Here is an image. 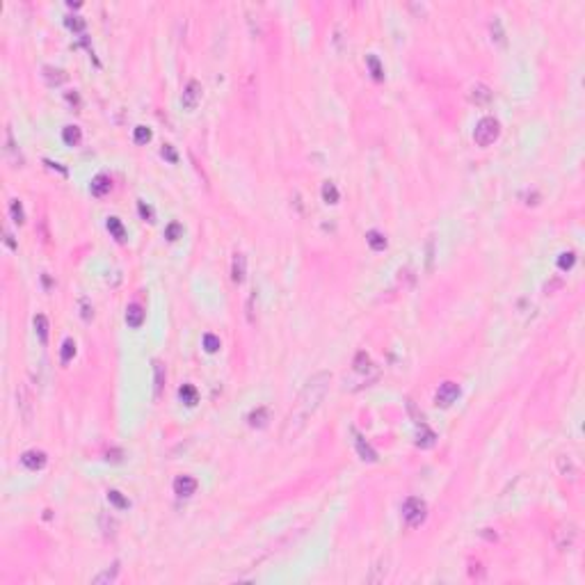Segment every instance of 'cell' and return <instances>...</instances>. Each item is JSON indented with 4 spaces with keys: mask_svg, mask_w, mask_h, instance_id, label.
<instances>
[{
    "mask_svg": "<svg viewBox=\"0 0 585 585\" xmlns=\"http://www.w3.org/2000/svg\"><path fill=\"white\" fill-rule=\"evenodd\" d=\"M329 384H332V373H327V370H320V373L311 375V377L306 380L304 389L300 391L297 400L293 402L290 411L286 414V419H284L281 441H293V439H295L297 434L306 428L309 419L318 411L323 398L327 396Z\"/></svg>",
    "mask_w": 585,
    "mask_h": 585,
    "instance_id": "1",
    "label": "cell"
},
{
    "mask_svg": "<svg viewBox=\"0 0 585 585\" xmlns=\"http://www.w3.org/2000/svg\"><path fill=\"white\" fill-rule=\"evenodd\" d=\"M498 135H501V124H498V119H494V117H483L473 128V142L478 144V147H489V144H494L498 140Z\"/></svg>",
    "mask_w": 585,
    "mask_h": 585,
    "instance_id": "2",
    "label": "cell"
},
{
    "mask_svg": "<svg viewBox=\"0 0 585 585\" xmlns=\"http://www.w3.org/2000/svg\"><path fill=\"white\" fill-rule=\"evenodd\" d=\"M425 517H428V505H425L423 498L419 496L405 498V503H402V519H405V524L409 528H419L425 521Z\"/></svg>",
    "mask_w": 585,
    "mask_h": 585,
    "instance_id": "3",
    "label": "cell"
},
{
    "mask_svg": "<svg viewBox=\"0 0 585 585\" xmlns=\"http://www.w3.org/2000/svg\"><path fill=\"white\" fill-rule=\"evenodd\" d=\"M457 398H460V387L455 382H443L434 396V402H437V407H451Z\"/></svg>",
    "mask_w": 585,
    "mask_h": 585,
    "instance_id": "4",
    "label": "cell"
},
{
    "mask_svg": "<svg viewBox=\"0 0 585 585\" xmlns=\"http://www.w3.org/2000/svg\"><path fill=\"white\" fill-rule=\"evenodd\" d=\"M201 101V85L197 80H190L183 89V96H181V103H183L185 110H194Z\"/></svg>",
    "mask_w": 585,
    "mask_h": 585,
    "instance_id": "5",
    "label": "cell"
},
{
    "mask_svg": "<svg viewBox=\"0 0 585 585\" xmlns=\"http://www.w3.org/2000/svg\"><path fill=\"white\" fill-rule=\"evenodd\" d=\"M556 537H558V548H560V551H569V548L574 546L576 537H578V530H576L574 524H567L558 530Z\"/></svg>",
    "mask_w": 585,
    "mask_h": 585,
    "instance_id": "6",
    "label": "cell"
},
{
    "mask_svg": "<svg viewBox=\"0 0 585 585\" xmlns=\"http://www.w3.org/2000/svg\"><path fill=\"white\" fill-rule=\"evenodd\" d=\"M197 492V480L192 478V475H179V478L174 480V494L176 496H192V494Z\"/></svg>",
    "mask_w": 585,
    "mask_h": 585,
    "instance_id": "7",
    "label": "cell"
},
{
    "mask_svg": "<svg viewBox=\"0 0 585 585\" xmlns=\"http://www.w3.org/2000/svg\"><path fill=\"white\" fill-rule=\"evenodd\" d=\"M469 98H471V103H475V106H489V103H492V98H494V94H492V89H489L487 85L478 83V85H473V87H471Z\"/></svg>",
    "mask_w": 585,
    "mask_h": 585,
    "instance_id": "8",
    "label": "cell"
},
{
    "mask_svg": "<svg viewBox=\"0 0 585 585\" xmlns=\"http://www.w3.org/2000/svg\"><path fill=\"white\" fill-rule=\"evenodd\" d=\"M245 272H247V256H245L243 252H235L233 263H231V279H233L235 284H243Z\"/></svg>",
    "mask_w": 585,
    "mask_h": 585,
    "instance_id": "9",
    "label": "cell"
},
{
    "mask_svg": "<svg viewBox=\"0 0 585 585\" xmlns=\"http://www.w3.org/2000/svg\"><path fill=\"white\" fill-rule=\"evenodd\" d=\"M16 405H19V409H21V416H23V421L28 423L30 419H32V402H30V393H28V389L25 387H21L19 391H16Z\"/></svg>",
    "mask_w": 585,
    "mask_h": 585,
    "instance_id": "10",
    "label": "cell"
},
{
    "mask_svg": "<svg viewBox=\"0 0 585 585\" xmlns=\"http://www.w3.org/2000/svg\"><path fill=\"white\" fill-rule=\"evenodd\" d=\"M352 434H355V446H357V453H359L361 460H364V462H375V460H377V453H375L373 448L364 441V437H361L357 430H352Z\"/></svg>",
    "mask_w": 585,
    "mask_h": 585,
    "instance_id": "11",
    "label": "cell"
},
{
    "mask_svg": "<svg viewBox=\"0 0 585 585\" xmlns=\"http://www.w3.org/2000/svg\"><path fill=\"white\" fill-rule=\"evenodd\" d=\"M21 462H23L28 469L37 471V469H42V466L46 464V453H42V451H28V453H23Z\"/></svg>",
    "mask_w": 585,
    "mask_h": 585,
    "instance_id": "12",
    "label": "cell"
},
{
    "mask_svg": "<svg viewBox=\"0 0 585 585\" xmlns=\"http://www.w3.org/2000/svg\"><path fill=\"white\" fill-rule=\"evenodd\" d=\"M110 188H112V181H110V176H106V174H98L96 179L92 181V194H94V197H103V194H108V192H110Z\"/></svg>",
    "mask_w": 585,
    "mask_h": 585,
    "instance_id": "13",
    "label": "cell"
},
{
    "mask_svg": "<svg viewBox=\"0 0 585 585\" xmlns=\"http://www.w3.org/2000/svg\"><path fill=\"white\" fill-rule=\"evenodd\" d=\"M126 323H128V327H140V325L144 323V311L140 304H130L128 309H126Z\"/></svg>",
    "mask_w": 585,
    "mask_h": 585,
    "instance_id": "14",
    "label": "cell"
},
{
    "mask_svg": "<svg viewBox=\"0 0 585 585\" xmlns=\"http://www.w3.org/2000/svg\"><path fill=\"white\" fill-rule=\"evenodd\" d=\"M558 469H560V473L565 475V478H571V480H574L576 475H578V469H576L574 460H571V457H567V455H560V457H558Z\"/></svg>",
    "mask_w": 585,
    "mask_h": 585,
    "instance_id": "15",
    "label": "cell"
},
{
    "mask_svg": "<svg viewBox=\"0 0 585 585\" xmlns=\"http://www.w3.org/2000/svg\"><path fill=\"white\" fill-rule=\"evenodd\" d=\"M35 329H37V336L42 341V346L48 343V318L44 314H37L35 316Z\"/></svg>",
    "mask_w": 585,
    "mask_h": 585,
    "instance_id": "16",
    "label": "cell"
},
{
    "mask_svg": "<svg viewBox=\"0 0 585 585\" xmlns=\"http://www.w3.org/2000/svg\"><path fill=\"white\" fill-rule=\"evenodd\" d=\"M108 231H110L119 243H124V240H126V229H124V224H121L119 217H108Z\"/></svg>",
    "mask_w": 585,
    "mask_h": 585,
    "instance_id": "17",
    "label": "cell"
},
{
    "mask_svg": "<svg viewBox=\"0 0 585 585\" xmlns=\"http://www.w3.org/2000/svg\"><path fill=\"white\" fill-rule=\"evenodd\" d=\"M249 425H252V428H265L267 425V409L265 407H256V409L249 414Z\"/></svg>",
    "mask_w": 585,
    "mask_h": 585,
    "instance_id": "18",
    "label": "cell"
},
{
    "mask_svg": "<svg viewBox=\"0 0 585 585\" xmlns=\"http://www.w3.org/2000/svg\"><path fill=\"white\" fill-rule=\"evenodd\" d=\"M366 243H368L370 249H375V252H382V249L387 247V238H384L380 231H368V233H366Z\"/></svg>",
    "mask_w": 585,
    "mask_h": 585,
    "instance_id": "19",
    "label": "cell"
},
{
    "mask_svg": "<svg viewBox=\"0 0 585 585\" xmlns=\"http://www.w3.org/2000/svg\"><path fill=\"white\" fill-rule=\"evenodd\" d=\"M62 137H64V142L69 144V147H76V144H80V140H83V133H80L78 126H66V128L62 130Z\"/></svg>",
    "mask_w": 585,
    "mask_h": 585,
    "instance_id": "20",
    "label": "cell"
},
{
    "mask_svg": "<svg viewBox=\"0 0 585 585\" xmlns=\"http://www.w3.org/2000/svg\"><path fill=\"white\" fill-rule=\"evenodd\" d=\"M338 197H341V194H338V188H336V183H332V181H327V183L323 185V199H325V201H327V203H336V201H338Z\"/></svg>",
    "mask_w": 585,
    "mask_h": 585,
    "instance_id": "21",
    "label": "cell"
},
{
    "mask_svg": "<svg viewBox=\"0 0 585 585\" xmlns=\"http://www.w3.org/2000/svg\"><path fill=\"white\" fill-rule=\"evenodd\" d=\"M179 396H181V400H183L185 405H194V402H197V389H194L192 384H183L181 391H179Z\"/></svg>",
    "mask_w": 585,
    "mask_h": 585,
    "instance_id": "22",
    "label": "cell"
},
{
    "mask_svg": "<svg viewBox=\"0 0 585 585\" xmlns=\"http://www.w3.org/2000/svg\"><path fill=\"white\" fill-rule=\"evenodd\" d=\"M492 42L501 44V46L505 44V32H503V23L498 16H494V21H492Z\"/></svg>",
    "mask_w": 585,
    "mask_h": 585,
    "instance_id": "23",
    "label": "cell"
},
{
    "mask_svg": "<svg viewBox=\"0 0 585 585\" xmlns=\"http://www.w3.org/2000/svg\"><path fill=\"white\" fill-rule=\"evenodd\" d=\"M108 501H110L115 507H119V510H126V507H128V498H126L121 492H117V489H110V492H108Z\"/></svg>",
    "mask_w": 585,
    "mask_h": 585,
    "instance_id": "24",
    "label": "cell"
},
{
    "mask_svg": "<svg viewBox=\"0 0 585 585\" xmlns=\"http://www.w3.org/2000/svg\"><path fill=\"white\" fill-rule=\"evenodd\" d=\"M153 375H156V398L162 393V384H165V368H162L160 361L153 364Z\"/></svg>",
    "mask_w": 585,
    "mask_h": 585,
    "instance_id": "25",
    "label": "cell"
},
{
    "mask_svg": "<svg viewBox=\"0 0 585 585\" xmlns=\"http://www.w3.org/2000/svg\"><path fill=\"white\" fill-rule=\"evenodd\" d=\"M10 213H12V220L16 222V224H23L25 220V213H23V206H21L19 199H14V201L10 203Z\"/></svg>",
    "mask_w": 585,
    "mask_h": 585,
    "instance_id": "26",
    "label": "cell"
},
{
    "mask_svg": "<svg viewBox=\"0 0 585 585\" xmlns=\"http://www.w3.org/2000/svg\"><path fill=\"white\" fill-rule=\"evenodd\" d=\"M574 263H576L574 252H565V254H560V258H558V267H560V270H571Z\"/></svg>",
    "mask_w": 585,
    "mask_h": 585,
    "instance_id": "27",
    "label": "cell"
},
{
    "mask_svg": "<svg viewBox=\"0 0 585 585\" xmlns=\"http://www.w3.org/2000/svg\"><path fill=\"white\" fill-rule=\"evenodd\" d=\"M74 355H76V343L71 341V338H66V341L62 343V361H64V364H69Z\"/></svg>",
    "mask_w": 585,
    "mask_h": 585,
    "instance_id": "28",
    "label": "cell"
},
{
    "mask_svg": "<svg viewBox=\"0 0 585 585\" xmlns=\"http://www.w3.org/2000/svg\"><path fill=\"white\" fill-rule=\"evenodd\" d=\"M220 346H222V343H220V338H217L215 334H206V336H203V348H206V352H217V350H220Z\"/></svg>",
    "mask_w": 585,
    "mask_h": 585,
    "instance_id": "29",
    "label": "cell"
},
{
    "mask_svg": "<svg viewBox=\"0 0 585 585\" xmlns=\"http://www.w3.org/2000/svg\"><path fill=\"white\" fill-rule=\"evenodd\" d=\"M117 574H119V567L115 565V567H112V571L108 569V571H103L101 576H96V578H94V583H112V580L117 578Z\"/></svg>",
    "mask_w": 585,
    "mask_h": 585,
    "instance_id": "30",
    "label": "cell"
},
{
    "mask_svg": "<svg viewBox=\"0 0 585 585\" xmlns=\"http://www.w3.org/2000/svg\"><path fill=\"white\" fill-rule=\"evenodd\" d=\"M149 140H151V130H149L147 126H137V128H135V142H137V144H147Z\"/></svg>",
    "mask_w": 585,
    "mask_h": 585,
    "instance_id": "31",
    "label": "cell"
},
{
    "mask_svg": "<svg viewBox=\"0 0 585 585\" xmlns=\"http://www.w3.org/2000/svg\"><path fill=\"white\" fill-rule=\"evenodd\" d=\"M368 66H370V71H373V78H375V80H382V78H384V76H382L384 71H382V66H380V62H377V57H375V55L368 57Z\"/></svg>",
    "mask_w": 585,
    "mask_h": 585,
    "instance_id": "32",
    "label": "cell"
},
{
    "mask_svg": "<svg viewBox=\"0 0 585 585\" xmlns=\"http://www.w3.org/2000/svg\"><path fill=\"white\" fill-rule=\"evenodd\" d=\"M368 364H370L368 355H366V352H359V355H357V359H355V368L359 370V373H364V370H368Z\"/></svg>",
    "mask_w": 585,
    "mask_h": 585,
    "instance_id": "33",
    "label": "cell"
},
{
    "mask_svg": "<svg viewBox=\"0 0 585 585\" xmlns=\"http://www.w3.org/2000/svg\"><path fill=\"white\" fill-rule=\"evenodd\" d=\"M181 231H183V226H181L179 222H171V224L165 229V235H167L169 240H176V238L181 235Z\"/></svg>",
    "mask_w": 585,
    "mask_h": 585,
    "instance_id": "34",
    "label": "cell"
},
{
    "mask_svg": "<svg viewBox=\"0 0 585 585\" xmlns=\"http://www.w3.org/2000/svg\"><path fill=\"white\" fill-rule=\"evenodd\" d=\"M382 562H384V560L377 562V567H375V574L368 578L370 583H380V580H384V576H387V567H382Z\"/></svg>",
    "mask_w": 585,
    "mask_h": 585,
    "instance_id": "35",
    "label": "cell"
},
{
    "mask_svg": "<svg viewBox=\"0 0 585 585\" xmlns=\"http://www.w3.org/2000/svg\"><path fill=\"white\" fill-rule=\"evenodd\" d=\"M162 158H167L169 162H176V160H179V158H176V151H174V147H171V144H165V147H162Z\"/></svg>",
    "mask_w": 585,
    "mask_h": 585,
    "instance_id": "36",
    "label": "cell"
},
{
    "mask_svg": "<svg viewBox=\"0 0 585 585\" xmlns=\"http://www.w3.org/2000/svg\"><path fill=\"white\" fill-rule=\"evenodd\" d=\"M83 25H85V23H83V21H80V19H78V16H74V21H71V19H69V28H76V30H83Z\"/></svg>",
    "mask_w": 585,
    "mask_h": 585,
    "instance_id": "37",
    "label": "cell"
},
{
    "mask_svg": "<svg viewBox=\"0 0 585 585\" xmlns=\"http://www.w3.org/2000/svg\"><path fill=\"white\" fill-rule=\"evenodd\" d=\"M140 213H142V217H147V220H149V217H151V211H149V208L144 206L142 201H140Z\"/></svg>",
    "mask_w": 585,
    "mask_h": 585,
    "instance_id": "38",
    "label": "cell"
}]
</instances>
